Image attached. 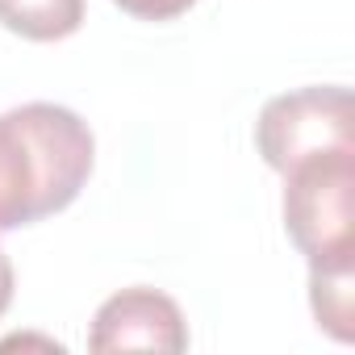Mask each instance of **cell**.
Masks as SVG:
<instances>
[{
	"label": "cell",
	"instance_id": "obj_1",
	"mask_svg": "<svg viewBox=\"0 0 355 355\" xmlns=\"http://www.w3.org/2000/svg\"><path fill=\"white\" fill-rule=\"evenodd\" d=\"M96 138L63 105H21L0 113V230L34 226L67 209L88 184Z\"/></svg>",
	"mask_w": 355,
	"mask_h": 355
},
{
	"label": "cell",
	"instance_id": "obj_2",
	"mask_svg": "<svg viewBox=\"0 0 355 355\" xmlns=\"http://www.w3.org/2000/svg\"><path fill=\"white\" fill-rule=\"evenodd\" d=\"M284 230L309 268L355 263V150L313 155L284 171Z\"/></svg>",
	"mask_w": 355,
	"mask_h": 355
},
{
	"label": "cell",
	"instance_id": "obj_3",
	"mask_svg": "<svg viewBox=\"0 0 355 355\" xmlns=\"http://www.w3.org/2000/svg\"><path fill=\"white\" fill-rule=\"evenodd\" d=\"M255 146L272 171H288L301 159L355 150V117H351V88H297L272 96L255 121Z\"/></svg>",
	"mask_w": 355,
	"mask_h": 355
},
{
	"label": "cell",
	"instance_id": "obj_4",
	"mask_svg": "<svg viewBox=\"0 0 355 355\" xmlns=\"http://www.w3.org/2000/svg\"><path fill=\"white\" fill-rule=\"evenodd\" d=\"M88 347L96 355L105 351H184L189 347V326L184 313L167 293L159 288H121L117 297H109L88 330Z\"/></svg>",
	"mask_w": 355,
	"mask_h": 355
},
{
	"label": "cell",
	"instance_id": "obj_5",
	"mask_svg": "<svg viewBox=\"0 0 355 355\" xmlns=\"http://www.w3.org/2000/svg\"><path fill=\"white\" fill-rule=\"evenodd\" d=\"M0 26L30 42H59L84 26V0H0Z\"/></svg>",
	"mask_w": 355,
	"mask_h": 355
},
{
	"label": "cell",
	"instance_id": "obj_6",
	"mask_svg": "<svg viewBox=\"0 0 355 355\" xmlns=\"http://www.w3.org/2000/svg\"><path fill=\"white\" fill-rule=\"evenodd\" d=\"M309 305H313L318 326L330 338L351 343L355 338V263L309 268Z\"/></svg>",
	"mask_w": 355,
	"mask_h": 355
},
{
	"label": "cell",
	"instance_id": "obj_7",
	"mask_svg": "<svg viewBox=\"0 0 355 355\" xmlns=\"http://www.w3.org/2000/svg\"><path fill=\"white\" fill-rule=\"evenodd\" d=\"M113 5L138 21H171V17L189 13L197 0H113Z\"/></svg>",
	"mask_w": 355,
	"mask_h": 355
},
{
	"label": "cell",
	"instance_id": "obj_8",
	"mask_svg": "<svg viewBox=\"0 0 355 355\" xmlns=\"http://www.w3.org/2000/svg\"><path fill=\"white\" fill-rule=\"evenodd\" d=\"M9 305H13V263H9L5 251H0V318H5Z\"/></svg>",
	"mask_w": 355,
	"mask_h": 355
}]
</instances>
